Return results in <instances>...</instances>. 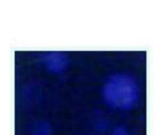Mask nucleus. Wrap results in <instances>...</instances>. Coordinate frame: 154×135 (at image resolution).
<instances>
[{"label":"nucleus","instance_id":"f257e3e1","mask_svg":"<svg viewBox=\"0 0 154 135\" xmlns=\"http://www.w3.org/2000/svg\"><path fill=\"white\" fill-rule=\"evenodd\" d=\"M104 100L110 107L128 109L136 105L139 99V89L131 76L119 74L112 77L105 85L103 90Z\"/></svg>","mask_w":154,"mask_h":135},{"label":"nucleus","instance_id":"f03ea898","mask_svg":"<svg viewBox=\"0 0 154 135\" xmlns=\"http://www.w3.org/2000/svg\"><path fill=\"white\" fill-rule=\"evenodd\" d=\"M67 57L60 53H52L46 59V65L48 70L54 73H59L67 66Z\"/></svg>","mask_w":154,"mask_h":135}]
</instances>
